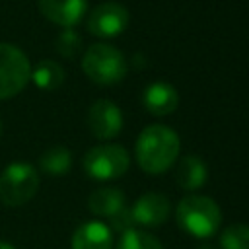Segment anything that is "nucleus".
I'll use <instances>...</instances> for the list:
<instances>
[{"label": "nucleus", "mask_w": 249, "mask_h": 249, "mask_svg": "<svg viewBox=\"0 0 249 249\" xmlns=\"http://www.w3.org/2000/svg\"><path fill=\"white\" fill-rule=\"evenodd\" d=\"M175 220L185 233L198 239H208L222 224V210L210 196L189 195L179 200L175 208Z\"/></svg>", "instance_id": "nucleus-2"}, {"label": "nucleus", "mask_w": 249, "mask_h": 249, "mask_svg": "<svg viewBox=\"0 0 249 249\" xmlns=\"http://www.w3.org/2000/svg\"><path fill=\"white\" fill-rule=\"evenodd\" d=\"M181 150L179 134L165 124H148L136 138L134 156L142 171L150 175L165 173Z\"/></svg>", "instance_id": "nucleus-1"}, {"label": "nucleus", "mask_w": 249, "mask_h": 249, "mask_svg": "<svg viewBox=\"0 0 249 249\" xmlns=\"http://www.w3.org/2000/svg\"><path fill=\"white\" fill-rule=\"evenodd\" d=\"M56 51L66 56V58H74L80 49H82V37L72 29V27H66L58 37H56V43H54Z\"/></svg>", "instance_id": "nucleus-19"}, {"label": "nucleus", "mask_w": 249, "mask_h": 249, "mask_svg": "<svg viewBox=\"0 0 249 249\" xmlns=\"http://www.w3.org/2000/svg\"><path fill=\"white\" fill-rule=\"evenodd\" d=\"M220 249H249V226H228L220 235Z\"/></svg>", "instance_id": "nucleus-18"}, {"label": "nucleus", "mask_w": 249, "mask_h": 249, "mask_svg": "<svg viewBox=\"0 0 249 249\" xmlns=\"http://www.w3.org/2000/svg\"><path fill=\"white\" fill-rule=\"evenodd\" d=\"M0 134H2V121H0Z\"/></svg>", "instance_id": "nucleus-22"}, {"label": "nucleus", "mask_w": 249, "mask_h": 249, "mask_svg": "<svg viewBox=\"0 0 249 249\" xmlns=\"http://www.w3.org/2000/svg\"><path fill=\"white\" fill-rule=\"evenodd\" d=\"M39 89L53 91L62 86L64 82V70L58 62L54 60H41L31 68V78H29Z\"/></svg>", "instance_id": "nucleus-15"}, {"label": "nucleus", "mask_w": 249, "mask_h": 249, "mask_svg": "<svg viewBox=\"0 0 249 249\" xmlns=\"http://www.w3.org/2000/svg\"><path fill=\"white\" fill-rule=\"evenodd\" d=\"M128 25V10L119 2H103L88 18V31L99 39L121 35Z\"/></svg>", "instance_id": "nucleus-7"}, {"label": "nucleus", "mask_w": 249, "mask_h": 249, "mask_svg": "<svg viewBox=\"0 0 249 249\" xmlns=\"http://www.w3.org/2000/svg\"><path fill=\"white\" fill-rule=\"evenodd\" d=\"M109 222H111V230H115L119 233L134 228V222H132V216H130V208L128 206H124L121 212H117L113 218H109Z\"/></svg>", "instance_id": "nucleus-20"}, {"label": "nucleus", "mask_w": 249, "mask_h": 249, "mask_svg": "<svg viewBox=\"0 0 249 249\" xmlns=\"http://www.w3.org/2000/svg\"><path fill=\"white\" fill-rule=\"evenodd\" d=\"M31 78L29 58L21 49L10 43H0V99L18 95Z\"/></svg>", "instance_id": "nucleus-6"}, {"label": "nucleus", "mask_w": 249, "mask_h": 249, "mask_svg": "<svg viewBox=\"0 0 249 249\" xmlns=\"http://www.w3.org/2000/svg\"><path fill=\"white\" fill-rule=\"evenodd\" d=\"M117 249H163V245L156 235L138 228H130L121 233Z\"/></svg>", "instance_id": "nucleus-17"}, {"label": "nucleus", "mask_w": 249, "mask_h": 249, "mask_svg": "<svg viewBox=\"0 0 249 249\" xmlns=\"http://www.w3.org/2000/svg\"><path fill=\"white\" fill-rule=\"evenodd\" d=\"M82 70L93 84L113 86L124 78L126 60L117 47L109 43H95L84 53Z\"/></svg>", "instance_id": "nucleus-3"}, {"label": "nucleus", "mask_w": 249, "mask_h": 249, "mask_svg": "<svg viewBox=\"0 0 249 249\" xmlns=\"http://www.w3.org/2000/svg\"><path fill=\"white\" fill-rule=\"evenodd\" d=\"M130 208V216L134 226H144V228H156L161 226L169 218V198L161 193H146L134 200Z\"/></svg>", "instance_id": "nucleus-9"}, {"label": "nucleus", "mask_w": 249, "mask_h": 249, "mask_svg": "<svg viewBox=\"0 0 249 249\" xmlns=\"http://www.w3.org/2000/svg\"><path fill=\"white\" fill-rule=\"evenodd\" d=\"M126 206V196L117 187H99L88 198V208L99 218H113Z\"/></svg>", "instance_id": "nucleus-14"}, {"label": "nucleus", "mask_w": 249, "mask_h": 249, "mask_svg": "<svg viewBox=\"0 0 249 249\" xmlns=\"http://www.w3.org/2000/svg\"><path fill=\"white\" fill-rule=\"evenodd\" d=\"M37 4L49 21L64 29L80 23L88 10V0H37Z\"/></svg>", "instance_id": "nucleus-10"}, {"label": "nucleus", "mask_w": 249, "mask_h": 249, "mask_svg": "<svg viewBox=\"0 0 249 249\" xmlns=\"http://www.w3.org/2000/svg\"><path fill=\"white\" fill-rule=\"evenodd\" d=\"M88 126L99 140L115 138L123 128V113L119 105L109 99H97L88 111Z\"/></svg>", "instance_id": "nucleus-8"}, {"label": "nucleus", "mask_w": 249, "mask_h": 249, "mask_svg": "<svg viewBox=\"0 0 249 249\" xmlns=\"http://www.w3.org/2000/svg\"><path fill=\"white\" fill-rule=\"evenodd\" d=\"M39 167L47 175H54V177L66 175L72 167V152L64 146H54L41 156Z\"/></svg>", "instance_id": "nucleus-16"}, {"label": "nucleus", "mask_w": 249, "mask_h": 249, "mask_svg": "<svg viewBox=\"0 0 249 249\" xmlns=\"http://www.w3.org/2000/svg\"><path fill=\"white\" fill-rule=\"evenodd\" d=\"M82 165L88 177L95 181H113L128 171L130 156L119 144H99L86 152Z\"/></svg>", "instance_id": "nucleus-4"}, {"label": "nucleus", "mask_w": 249, "mask_h": 249, "mask_svg": "<svg viewBox=\"0 0 249 249\" xmlns=\"http://www.w3.org/2000/svg\"><path fill=\"white\" fill-rule=\"evenodd\" d=\"M39 191V173L31 163L14 161L0 175V200L6 206H21Z\"/></svg>", "instance_id": "nucleus-5"}, {"label": "nucleus", "mask_w": 249, "mask_h": 249, "mask_svg": "<svg viewBox=\"0 0 249 249\" xmlns=\"http://www.w3.org/2000/svg\"><path fill=\"white\" fill-rule=\"evenodd\" d=\"M142 105L150 115L165 117L177 109L179 93L167 82H152L142 91Z\"/></svg>", "instance_id": "nucleus-11"}, {"label": "nucleus", "mask_w": 249, "mask_h": 249, "mask_svg": "<svg viewBox=\"0 0 249 249\" xmlns=\"http://www.w3.org/2000/svg\"><path fill=\"white\" fill-rule=\"evenodd\" d=\"M0 249H16L12 243H6V241H0Z\"/></svg>", "instance_id": "nucleus-21"}, {"label": "nucleus", "mask_w": 249, "mask_h": 249, "mask_svg": "<svg viewBox=\"0 0 249 249\" xmlns=\"http://www.w3.org/2000/svg\"><path fill=\"white\" fill-rule=\"evenodd\" d=\"M175 179H177V185L183 189V191H198L200 187L206 185L208 181V167L206 163L195 156V154H189V156H183L179 165H177V173H175Z\"/></svg>", "instance_id": "nucleus-13"}, {"label": "nucleus", "mask_w": 249, "mask_h": 249, "mask_svg": "<svg viewBox=\"0 0 249 249\" xmlns=\"http://www.w3.org/2000/svg\"><path fill=\"white\" fill-rule=\"evenodd\" d=\"M72 249H113V230L99 220L86 222L74 231Z\"/></svg>", "instance_id": "nucleus-12"}]
</instances>
